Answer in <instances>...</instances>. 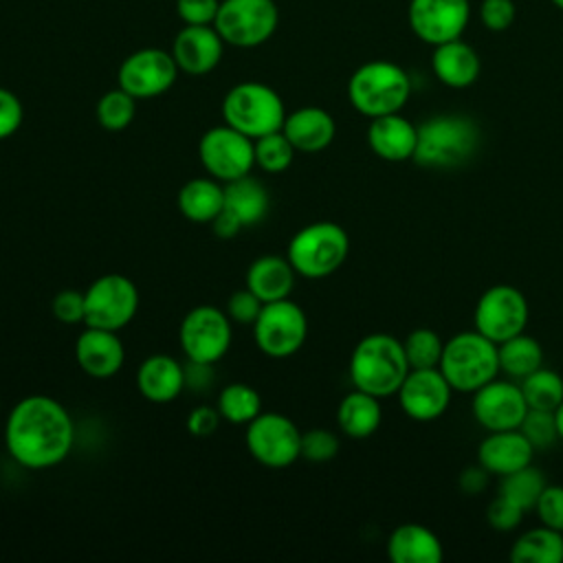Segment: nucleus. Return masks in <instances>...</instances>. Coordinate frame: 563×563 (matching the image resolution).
I'll return each instance as SVG.
<instances>
[{"label": "nucleus", "mask_w": 563, "mask_h": 563, "mask_svg": "<svg viewBox=\"0 0 563 563\" xmlns=\"http://www.w3.org/2000/svg\"><path fill=\"white\" fill-rule=\"evenodd\" d=\"M75 442V422L68 409L44 394L20 398L4 424V446L13 462L29 471L62 464Z\"/></svg>", "instance_id": "nucleus-1"}, {"label": "nucleus", "mask_w": 563, "mask_h": 563, "mask_svg": "<svg viewBox=\"0 0 563 563\" xmlns=\"http://www.w3.org/2000/svg\"><path fill=\"white\" fill-rule=\"evenodd\" d=\"M383 420V407L380 398L363 391L352 389L345 394L336 407V424L343 431V435L352 440H363L376 433Z\"/></svg>", "instance_id": "nucleus-30"}, {"label": "nucleus", "mask_w": 563, "mask_h": 563, "mask_svg": "<svg viewBox=\"0 0 563 563\" xmlns=\"http://www.w3.org/2000/svg\"><path fill=\"white\" fill-rule=\"evenodd\" d=\"M396 396L407 418L416 422H431L449 409L453 389L438 367H424L409 369Z\"/></svg>", "instance_id": "nucleus-18"}, {"label": "nucleus", "mask_w": 563, "mask_h": 563, "mask_svg": "<svg viewBox=\"0 0 563 563\" xmlns=\"http://www.w3.org/2000/svg\"><path fill=\"white\" fill-rule=\"evenodd\" d=\"M409 369L402 341L387 332L363 336L350 356L352 385L376 398L396 396Z\"/></svg>", "instance_id": "nucleus-2"}, {"label": "nucleus", "mask_w": 563, "mask_h": 563, "mask_svg": "<svg viewBox=\"0 0 563 563\" xmlns=\"http://www.w3.org/2000/svg\"><path fill=\"white\" fill-rule=\"evenodd\" d=\"M416 143H418V125L411 123L400 112L369 119L367 145L378 158L387 163L411 161L416 152Z\"/></svg>", "instance_id": "nucleus-21"}, {"label": "nucleus", "mask_w": 563, "mask_h": 563, "mask_svg": "<svg viewBox=\"0 0 563 563\" xmlns=\"http://www.w3.org/2000/svg\"><path fill=\"white\" fill-rule=\"evenodd\" d=\"M224 53V40L213 24H185L172 46V55L178 64V70L187 75H207L211 73Z\"/></svg>", "instance_id": "nucleus-19"}, {"label": "nucleus", "mask_w": 563, "mask_h": 563, "mask_svg": "<svg viewBox=\"0 0 563 563\" xmlns=\"http://www.w3.org/2000/svg\"><path fill=\"white\" fill-rule=\"evenodd\" d=\"M519 431L528 438V442L537 449H548L559 440L554 411L543 409H528L526 418L519 424Z\"/></svg>", "instance_id": "nucleus-39"}, {"label": "nucleus", "mask_w": 563, "mask_h": 563, "mask_svg": "<svg viewBox=\"0 0 563 563\" xmlns=\"http://www.w3.org/2000/svg\"><path fill=\"white\" fill-rule=\"evenodd\" d=\"M0 407H2V402H0Z\"/></svg>", "instance_id": "nucleus-54"}, {"label": "nucleus", "mask_w": 563, "mask_h": 563, "mask_svg": "<svg viewBox=\"0 0 563 563\" xmlns=\"http://www.w3.org/2000/svg\"><path fill=\"white\" fill-rule=\"evenodd\" d=\"M471 18L468 0H411L407 20L416 37L438 46L457 40Z\"/></svg>", "instance_id": "nucleus-16"}, {"label": "nucleus", "mask_w": 563, "mask_h": 563, "mask_svg": "<svg viewBox=\"0 0 563 563\" xmlns=\"http://www.w3.org/2000/svg\"><path fill=\"white\" fill-rule=\"evenodd\" d=\"M139 288L121 273H106L84 290V325L119 332L139 310Z\"/></svg>", "instance_id": "nucleus-8"}, {"label": "nucleus", "mask_w": 563, "mask_h": 563, "mask_svg": "<svg viewBox=\"0 0 563 563\" xmlns=\"http://www.w3.org/2000/svg\"><path fill=\"white\" fill-rule=\"evenodd\" d=\"M488 482H490V473H488L479 462H477V466L464 468L462 475H460V479H457L460 488H462L466 495H479V493H484L486 486H488Z\"/></svg>", "instance_id": "nucleus-50"}, {"label": "nucleus", "mask_w": 563, "mask_h": 563, "mask_svg": "<svg viewBox=\"0 0 563 563\" xmlns=\"http://www.w3.org/2000/svg\"><path fill=\"white\" fill-rule=\"evenodd\" d=\"M75 361L90 378H112L123 367L125 347L117 332L86 325L75 341Z\"/></svg>", "instance_id": "nucleus-20"}, {"label": "nucleus", "mask_w": 563, "mask_h": 563, "mask_svg": "<svg viewBox=\"0 0 563 563\" xmlns=\"http://www.w3.org/2000/svg\"><path fill=\"white\" fill-rule=\"evenodd\" d=\"M308 336V317L303 308L290 299L264 303L255 323L253 339L268 358H288L301 350Z\"/></svg>", "instance_id": "nucleus-10"}, {"label": "nucleus", "mask_w": 563, "mask_h": 563, "mask_svg": "<svg viewBox=\"0 0 563 563\" xmlns=\"http://www.w3.org/2000/svg\"><path fill=\"white\" fill-rule=\"evenodd\" d=\"M176 205L187 220L211 224L224 209V183L209 174L191 178L178 189Z\"/></svg>", "instance_id": "nucleus-29"}, {"label": "nucleus", "mask_w": 563, "mask_h": 563, "mask_svg": "<svg viewBox=\"0 0 563 563\" xmlns=\"http://www.w3.org/2000/svg\"><path fill=\"white\" fill-rule=\"evenodd\" d=\"M431 68H433V75L444 86L460 90V88H468L471 84L477 81L482 62H479V55L475 53V48L457 37V40L433 46Z\"/></svg>", "instance_id": "nucleus-25"}, {"label": "nucleus", "mask_w": 563, "mask_h": 563, "mask_svg": "<svg viewBox=\"0 0 563 563\" xmlns=\"http://www.w3.org/2000/svg\"><path fill=\"white\" fill-rule=\"evenodd\" d=\"M350 253L347 231L330 220L301 227L288 242L286 257L297 275L323 279L339 271Z\"/></svg>", "instance_id": "nucleus-6"}, {"label": "nucleus", "mask_w": 563, "mask_h": 563, "mask_svg": "<svg viewBox=\"0 0 563 563\" xmlns=\"http://www.w3.org/2000/svg\"><path fill=\"white\" fill-rule=\"evenodd\" d=\"M339 435L330 429H310L301 433V457L312 464H323L336 457L339 453Z\"/></svg>", "instance_id": "nucleus-40"}, {"label": "nucleus", "mask_w": 563, "mask_h": 563, "mask_svg": "<svg viewBox=\"0 0 563 563\" xmlns=\"http://www.w3.org/2000/svg\"><path fill=\"white\" fill-rule=\"evenodd\" d=\"M218 411L229 424H249L262 413V396L246 383H229L218 394Z\"/></svg>", "instance_id": "nucleus-33"}, {"label": "nucleus", "mask_w": 563, "mask_h": 563, "mask_svg": "<svg viewBox=\"0 0 563 563\" xmlns=\"http://www.w3.org/2000/svg\"><path fill=\"white\" fill-rule=\"evenodd\" d=\"M387 556L394 563H440L444 556L438 534L422 523H400L387 539Z\"/></svg>", "instance_id": "nucleus-26"}, {"label": "nucleus", "mask_w": 563, "mask_h": 563, "mask_svg": "<svg viewBox=\"0 0 563 563\" xmlns=\"http://www.w3.org/2000/svg\"><path fill=\"white\" fill-rule=\"evenodd\" d=\"M405 354L411 369H424V367H438L444 350V341L440 334L431 328H416L407 334L402 341Z\"/></svg>", "instance_id": "nucleus-38"}, {"label": "nucleus", "mask_w": 563, "mask_h": 563, "mask_svg": "<svg viewBox=\"0 0 563 563\" xmlns=\"http://www.w3.org/2000/svg\"><path fill=\"white\" fill-rule=\"evenodd\" d=\"M222 422V416L218 411V407H209V405H198L189 411L187 416V431L194 435V438H209L218 431Z\"/></svg>", "instance_id": "nucleus-48"}, {"label": "nucleus", "mask_w": 563, "mask_h": 563, "mask_svg": "<svg viewBox=\"0 0 563 563\" xmlns=\"http://www.w3.org/2000/svg\"><path fill=\"white\" fill-rule=\"evenodd\" d=\"M282 132L288 136L297 152H321L336 134V123L332 114L319 106H303L286 114Z\"/></svg>", "instance_id": "nucleus-24"}, {"label": "nucleus", "mask_w": 563, "mask_h": 563, "mask_svg": "<svg viewBox=\"0 0 563 563\" xmlns=\"http://www.w3.org/2000/svg\"><path fill=\"white\" fill-rule=\"evenodd\" d=\"M178 64L172 53L150 46L130 53L117 73L119 86L130 92L134 99H152L167 92L176 77Z\"/></svg>", "instance_id": "nucleus-15"}, {"label": "nucleus", "mask_w": 563, "mask_h": 563, "mask_svg": "<svg viewBox=\"0 0 563 563\" xmlns=\"http://www.w3.org/2000/svg\"><path fill=\"white\" fill-rule=\"evenodd\" d=\"M528 317L530 308L523 292L510 284H495L477 299L473 323L479 334L499 345L526 332Z\"/></svg>", "instance_id": "nucleus-14"}, {"label": "nucleus", "mask_w": 563, "mask_h": 563, "mask_svg": "<svg viewBox=\"0 0 563 563\" xmlns=\"http://www.w3.org/2000/svg\"><path fill=\"white\" fill-rule=\"evenodd\" d=\"M497 354H499V372L517 380L526 378L528 374H532L543 365L541 343L526 332L499 343Z\"/></svg>", "instance_id": "nucleus-32"}, {"label": "nucleus", "mask_w": 563, "mask_h": 563, "mask_svg": "<svg viewBox=\"0 0 563 563\" xmlns=\"http://www.w3.org/2000/svg\"><path fill=\"white\" fill-rule=\"evenodd\" d=\"M220 0H176V13L185 24H213Z\"/></svg>", "instance_id": "nucleus-47"}, {"label": "nucleus", "mask_w": 563, "mask_h": 563, "mask_svg": "<svg viewBox=\"0 0 563 563\" xmlns=\"http://www.w3.org/2000/svg\"><path fill=\"white\" fill-rule=\"evenodd\" d=\"M471 411L482 429L506 431L519 429L521 420L528 413V402L519 383L493 378L490 383L473 391Z\"/></svg>", "instance_id": "nucleus-17"}, {"label": "nucleus", "mask_w": 563, "mask_h": 563, "mask_svg": "<svg viewBox=\"0 0 563 563\" xmlns=\"http://www.w3.org/2000/svg\"><path fill=\"white\" fill-rule=\"evenodd\" d=\"M438 369L453 391L473 394L499 374L497 343L477 330H462L444 341Z\"/></svg>", "instance_id": "nucleus-5"}, {"label": "nucleus", "mask_w": 563, "mask_h": 563, "mask_svg": "<svg viewBox=\"0 0 563 563\" xmlns=\"http://www.w3.org/2000/svg\"><path fill=\"white\" fill-rule=\"evenodd\" d=\"M297 271L282 255H262L251 262L246 268V288L262 301H279L288 299L295 288Z\"/></svg>", "instance_id": "nucleus-27"}, {"label": "nucleus", "mask_w": 563, "mask_h": 563, "mask_svg": "<svg viewBox=\"0 0 563 563\" xmlns=\"http://www.w3.org/2000/svg\"><path fill=\"white\" fill-rule=\"evenodd\" d=\"M198 158L209 176L231 183L255 167V143L235 128L222 123L209 128L198 141Z\"/></svg>", "instance_id": "nucleus-13"}, {"label": "nucleus", "mask_w": 563, "mask_h": 563, "mask_svg": "<svg viewBox=\"0 0 563 563\" xmlns=\"http://www.w3.org/2000/svg\"><path fill=\"white\" fill-rule=\"evenodd\" d=\"M249 455L266 468H286L301 457V431L284 413L262 411L246 424Z\"/></svg>", "instance_id": "nucleus-12"}, {"label": "nucleus", "mask_w": 563, "mask_h": 563, "mask_svg": "<svg viewBox=\"0 0 563 563\" xmlns=\"http://www.w3.org/2000/svg\"><path fill=\"white\" fill-rule=\"evenodd\" d=\"M211 383H213V365L198 363V361L185 363V389L202 391V389H209Z\"/></svg>", "instance_id": "nucleus-49"}, {"label": "nucleus", "mask_w": 563, "mask_h": 563, "mask_svg": "<svg viewBox=\"0 0 563 563\" xmlns=\"http://www.w3.org/2000/svg\"><path fill=\"white\" fill-rule=\"evenodd\" d=\"M286 114L277 90L262 81H240L222 99L224 123L253 141L282 130Z\"/></svg>", "instance_id": "nucleus-7"}, {"label": "nucleus", "mask_w": 563, "mask_h": 563, "mask_svg": "<svg viewBox=\"0 0 563 563\" xmlns=\"http://www.w3.org/2000/svg\"><path fill=\"white\" fill-rule=\"evenodd\" d=\"M271 209V196L262 180L242 176L238 180L224 183V211L242 227L260 224Z\"/></svg>", "instance_id": "nucleus-28"}, {"label": "nucleus", "mask_w": 563, "mask_h": 563, "mask_svg": "<svg viewBox=\"0 0 563 563\" xmlns=\"http://www.w3.org/2000/svg\"><path fill=\"white\" fill-rule=\"evenodd\" d=\"M479 20L488 31H506L515 22V2L484 0L479 4Z\"/></svg>", "instance_id": "nucleus-45"}, {"label": "nucleus", "mask_w": 563, "mask_h": 563, "mask_svg": "<svg viewBox=\"0 0 563 563\" xmlns=\"http://www.w3.org/2000/svg\"><path fill=\"white\" fill-rule=\"evenodd\" d=\"M554 422H556V431H559V440H563V402L554 409Z\"/></svg>", "instance_id": "nucleus-52"}, {"label": "nucleus", "mask_w": 563, "mask_h": 563, "mask_svg": "<svg viewBox=\"0 0 563 563\" xmlns=\"http://www.w3.org/2000/svg\"><path fill=\"white\" fill-rule=\"evenodd\" d=\"M253 143H255V165L268 174L286 172L297 152L282 130L264 134Z\"/></svg>", "instance_id": "nucleus-37"}, {"label": "nucleus", "mask_w": 563, "mask_h": 563, "mask_svg": "<svg viewBox=\"0 0 563 563\" xmlns=\"http://www.w3.org/2000/svg\"><path fill=\"white\" fill-rule=\"evenodd\" d=\"M141 396L156 405H167L185 391V365L167 354L147 356L136 369Z\"/></svg>", "instance_id": "nucleus-23"}, {"label": "nucleus", "mask_w": 563, "mask_h": 563, "mask_svg": "<svg viewBox=\"0 0 563 563\" xmlns=\"http://www.w3.org/2000/svg\"><path fill=\"white\" fill-rule=\"evenodd\" d=\"M95 114L101 128L110 132H121L134 121L136 99L130 92H125L121 86L112 88L99 97Z\"/></svg>", "instance_id": "nucleus-36"}, {"label": "nucleus", "mask_w": 563, "mask_h": 563, "mask_svg": "<svg viewBox=\"0 0 563 563\" xmlns=\"http://www.w3.org/2000/svg\"><path fill=\"white\" fill-rule=\"evenodd\" d=\"M479 125L466 114H435L418 125L413 163L422 167H457L479 147Z\"/></svg>", "instance_id": "nucleus-3"}, {"label": "nucleus", "mask_w": 563, "mask_h": 563, "mask_svg": "<svg viewBox=\"0 0 563 563\" xmlns=\"http://www.w3.org/2000/svg\"><path fill=\"white\" fill-rule=\"evenodd\" d=\"M233 321L211 303L191 308L178 328V343L187 361L216 365L231 347Z\"/></svg>", "instance_id": "nucleus-11"}, {"label": "nucleus", "mask_w": 563, "mask_h": 563, "mask_svg": "<svg viewBox=\"0 0 563 563\" xmlns=\"http://www.w3.org/2000/svg\"><path fill=\"white\" fill-rule=\"evenodd\" d=\"M548 486L545 475L541 473V468L528 464L523 468H517L508 475L501 477L499 484V493L506 495L508 499H512L515 504H519L523 510L534 508L541 490Z\"/></svg>", "instance_id": "nucleus-35"}, {"label": "nucleus", "mask_w": 563, "mask_h": 563, "mask_svg": "<svg viewBox=\"0 0 563 563\" xmlns=\"http://www.w3.org/2000/svg\"><path fill=\"white\" fill-rule=\"evenodd\" d=\"M211 227H213V233L218 235V238H224V240H229V238H235L240 231H242V227L222 209V213L211 222Z\"/></svg>", "instance_id": "nucleus-51"}, {"label": "nucleus", "mask_w": 563, "mask_h": 563, "mask_svg": "<svg viewBox=\"0 0 563 563\" xmlns=\"http://www.w3.org/2000/svg\"><path fill=\"white\" fill-rule=\"evenodd\" d=\"M24 121V108L20 99L7 90L0 88V141L13 136Z\"/></svg>", "instance_id": "nucleus-46"}, {"label": "nucleus", "mask_w": 563, "mask_h": 563, "mask_svg": "<svg viewBox=\"0 0 563 563\" xmlns=\"http://www.w3.org/2000/svg\"><path fill=\"white\" fill-rule=\"evenodd\" d=\"M262 301L244 286L242 290L231 292L229 301H227V314L233 323H242V325H253L260 310H262Z\"/></svg>", "instance_id": "nucleus-44"}, {"label": "nucleus", "mask_w": 563, "mask_h": 563, "mask_svg": "<svg viewBox=\"0 0 563 563\" xmlns=\"http://www.w3.org/2000/svg\"><path fill=\"white\" fill-rule=\"evenodd\" d=\"M512 563H561L563 561V532L539 526L521 532L510 548Z\"/></svg>", "instance_id": "nucleus-31"}, {"label": "nucleus", "mask_w": 563, "mask_h": 563, "mask_svg": "<svg viewBox=\"0 0 563 563\" xmlns=\"http://www.w3.org/2000/svg\"><path fill=\"white\" fill-rule=\"evenodd\" d=\"M411 95L407 70L387 59H374L358 66L347 81V99L356 112L367 119L400 112Z\"/></svg>", "instance_id": "nucleus-4"}, {"label": "nucleus", "mask_w": 563, "mask_h": 563, "mask_svg": "<svg viewBox=\"0 0 563 563\" xmlns=\"http://www.w3.org/2000/svg\"><path fill=\"white\" fill-rule=\"evenodd\" d=\"M528 409L554 411L563 402V376L554 369L539 367L519 380Z\"/></svg>", "instance_id": "nucleus-34"}, {"label": "nucleus", "mask_w": 563, "mask_h": 563, "mask_svg": "<svg viewBox=\"0 0 563 563\" xmlns=\"http://www.w3.org/2000/svg\"><path fill=\"white\" fill-rule=\"evenodd\" d=\"M51 310H53V317H55L59 323H66V325L84 323V314H86V308H84V292H81V290H75V288H64V290H59V292L53 297Z\"/></svg>", "instance_id": "nucleus-43"}, {"label": "nucleus", "mask_w": 563, "mask_h": 563, "mask_svg": "<svg viewBox=\"0 0 563 563\" xmlns=\"http://www.w3.org/2000/svg\"><path fill=\"white\" fill-rule=\"evenodd\" d=\"M523 515H526V510L501 493L486 508V521L497 532H510V530L519 528L523 521Z\"/></svg>", "instance_id": "nucleus-41"}, {"label": "nucleus", "mask_w": 563, "mask_h": 563, "mask_svg": "<svg viewBox=\"0 0 563 563\" xmlns=\"http://www.w3.org/2000/svg\"><path fill=\"white\" fill-rule=\"evenodd\" d=\"M532 510L537 512V517L543 526L563 532V486L548 484L541 490Z\"/></svg>", "instance_id": "nucleus-42"}, {"label": "nucleus", "mask_w": 563, "mask_h": 563, "mask_svg": "<svg viewBox=\"0 0 563 563\" xmlns=\"http://www.w3.org/2000/svg\"><path fill=\"white\" fill-rule=\"evenodd\" d=\"M534 446L519 429L488 431V435L477 446V462L490 475H508L517 468L532 464Z\"/></svg>", "instance_id": "nucleus-22"}, {"label": "nucleus", "mask_w": 563, "mask_h": 563, "mask_svg": "<svg viewBox=\"0 0 563 563\" xmlns=\"http://www.w3.org/2000/svg\"><path fill=\"white\" fill-rule=\"evenodd\" d=\"M552 4H554V7H559V9L563 11V0H552Z\"/></svg>", "instance_id": "nucleus-53"}, {"label": "nucleus", "mask_w": 563, "mask_h": 563, "mask_svg": "<svg viewBox=\"0 0 563 563\" xmlns=\"http://www.w3.org/2000/svg\"><path fill=\"white\" fill-rule=\"evenodd\" d=\"M279 24L275 0H220L213 20L224 44L238 48H255L273 37Z\"/></svg>", "instance_id": "nucleus-9"}]
</instances>
